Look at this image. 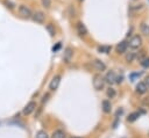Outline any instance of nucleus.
Returning a JSON list of instances; mask_svg holds the SVG:
<instances>
[{
	"instance_id": "f3484780",
	"label": "nucleus",
	"mask_w": 149,
	"mask_h": 138,
	"mask_svg": "<svg viewBox=\"0 0 149 138\" xmlns=\"http://www.w3.org/2000/svg\"><path fill=\"white\" fill-rule=\"evenodd\" d=\"M139 115H140L139 112H133V114H130V115H129V117L127 118V119H128V122H134V121L139 117Z\"/></svg>"
},
{
	"instance_id": "f8f14e48",
	"label": "nucleus",
	"mask_w": 149,
	"mask_h": 138,
	"mask_svg": "<svg viewBox=\"0 0 149 138\" xmlns=\"http://www.w3.org/2000/svg\"><path fill=\"white\" fill-rule=\"evenodd\" d=\"M111 109H112L111 102H109V101H107V100L102 101V110H104V112L108 114V112H111Z\"/></svg>"
},
{
	"instance_id": "2eb2a0df",
	"label": "nucleus",
	"mask_w": 149,
	"mask_h": 138,
	"mask_svg": "<svg viewBox=\"0 0 149 138\" xmlns=\"http://www.w3.org/2000/svg\"><path fill=\"white\" fill-rule=\"evenodd\" d=\"M141 32H142L143 35L148 36V35H149V26L146 24V23H142V24H141Z\"/></svg>"
},
{
	"instance_id": "ddd939ff",
	"label": "nucleus",
	"mask_w": 149,
	"mask_h": 138,
	"mask_svg": "<svg viewBox=\"0 0 149 138\" xmlns=\"http://www.w3.org/2000/svg\"><path fill=\"white\" fill-rule=\"evenodd\" d=\"M71 57H72V50L70 48H66L65 49V52H64V60L66 63H69L71 60Z\"/></svg>"
},
{
	"instance_id": "a211bd4d",
	"label": "nucleus",
	"mask_w": 149,
	"mask_h": 138,
	"mask_svg": "<svg viewBox=\"0 0 149 138\" xmlns=\"http://www.w3.org/2000/svg\"><path fill=\"white\" fill-rule=\"evenodd\" d=\"M36 138H49L48 137V135H47V132L45 131H38L37 133H36Z\"/></svg>"
},
{
	"instance_id": "7ed1b4c3",
	"label": "nucleus",
	"mask_w": 149,
	"mask_h": 138,
	"mask_svg": "<svg viewBox=\"0 0 149 138\" xmlns=\"http://www.w3.org/2000/svg\"><path fill=\"white\" fill-rule=\"evenodd\" d=\"M141 43H142L141 37H140L139 35H135V36H133L132 39L129 41V46L133 48V49H136V48H139V46L141 45Z\"/></svg>"
},
{
	"instance_id": "20e7f679",
	"label": "nucleus",
	"mask_w": 149,
	"mask_h": 138,
	"mask_svg": "<svg viewBox=\"0 0 149 138\" xmlns=\"http://www.w3.org/2000/svg\"><path fill=\"white\" fill-rule=\"evenodd\" d=\"M59 82H61V77H59V75H55V77L52 78V80L50 81V83H49V89H50V90L57 89L58 86H59Z\"/></svg>"
},
{
	"instance_id": "bb28decb",
	"label": "nucleus",
	"mask_w": 149,
	"mask_h": 138,
	"mask_svg": "<svg viewBox=\"0 0 149 138\" xmlns=\"http://www.w3.org/2000/svg\"><path fill=\"white\" fill-rule=\"evenodd\" d=\"M79 1H83V0H79Z\"/></svg>"
},
{
	"instance_id": "423d86ee",
	"label": "nucleus",
	"mask_w": 149,
	"mask_h": 138,
	"mask_svg": "<svg viewBox=\"0 0 149 138\" xmlns=\"http://www.w3.org/2000/svg\"><path fill=\"white\" fill-rule=\"evenodd\" d=\"M31 17L37 23H43L44 22V14L42 12H35L34 14H31Z\"/></svg>"
},
{
	"instance_id": "9b49d317",
	"label": "nucleus",
	"mask_w": 149,
	"mask_h": 138,
	"mask_svg": "<svg viewBox=\"0 0 149 138\" xmlns=\"http://www.w3.org/2000/svg\"><path fill=\"white\" fill-rule=\"evenodd\" d=\"M127 46H128V44H127L126 42L119 43V44L116 45V52H118V53H125L126 50H127Z\"/></svg>"
},
{
	"instance_id": "f257e3e1",
	"label": "nucleus",
	"mask_w": 149,
	"mask_h": 138,
	"mask_svg": "<svg viewBox=\"0 0 149 138\" xmlns=\"http://www.w3.org/2000/svg\"><path fill=\"white\" fill-rule=\"evenodd\" d=\"M105 86V79L100 74H95L93 77V87L97 90H101Z\"/></svg>"
},
{
	"instance_id": "6ab92c4d",
	"label": "nucleus",
	"mask_w": 149,
	"mask_h": 138,
	"mask_svg": "<svg viewBox=\"0 0 149 138\" xmlns=\"http://www.w3.org/2000/svg\"><path fill=\"white\" fill-rule=\"evenodd\" d=\"M134 57H135V55H134L133 52H129V53L126 56V60H127V61H133V60H134Z\"/></svg>"
},
{
	"instance_id": "4be33fe9",
	"label": "nucleus",
	"mask_w": 149,
	"mask_h": 138,
	"mask_svg": "<svg viewBox=\"0 0 149 138\" xmlns=\"http://www.w3.org/2000/svg\"><path fill=\"white\" fill-rule=\"evenodd\" d=\"M47 28H48V30L50 31V35H54V34H55V30H54V28H52V26H51V24H48V27H47Z\"/></svg>"
},
{
	"instance_id": "4468645a",
	"label": "nucleus",
	"mask_w": 149,
	"mask_h": 138,
	"mask_svg": "<svg viewBox=\"0 0 149 138\" xmlns=\"http://www.w3.org/2000/svg\"><path fill=\"white\" fill-rule=\"evenodd\" d=\"M66 136H65V132L64 131H62V130H56V131H54L52 132V136H51V138H65Z\"/></svg>"
},
{
	"instance_id": "412c9836",
	"label": "nucleus",
	"mask_w": 149,
	"mask_h": 138,
	"mask_svg": "<svg viewBox=\"0 0 149 138\" xmlns=\"http://www.w3.org/2000/svg\"><path fill=\"white\" fill-rule=\"evenodd\" d=\"M42 5L44 7H47V8H49L50 5H51V0H42Z\"/></svg>"
},
{
	"instance_id": "5701e85b",
	"label": "nucleus",
	"mask_w": 149,
	"mask_h": 138,
	"mask_svg": "<svg viewBox=\"0 0 149 138\" xmlns=\"http://www.w3.org/2000/svg\"><path fill=\"white\" fill-rule=\"evenodd\" d=\"M5 3L7 5V7H9V8H14V5L10 2V1H8V0H5Z\"/></svg>"
},
{
	"instance_id": "0eeeda50",
	"label": "nucleus",
	"mask_w": 149,
	"mask_h": 138,
	"mask_svg": "<svg viewBox=\"0 0 149 138\" xmlns=\"http://www.w3.org/2000/svg\"><path fill=\"white\" fill-rule=\"evenodd\" d=\"M93 67H94L97 71H100V72H102V71L106 70V65H105L101 60H99V59H95V60L93 61Z\"/></svg>"
},
{
	"instance_id": "a878e982",
	"label": "nucleus",
	"mask_w": 149,
	"mask_h": 138,
	"mask_svg": "<svg viewBox=\"0 0 149 138\" xmlns=\"http://www.w3.org/2000/svg\"><path fill=\"white\" fill-rule=\"evenodd\" d=\"M72 138H79V137H72Z\"/></svg>"
},
{
	"instance_id": "1a4fd4ad",
	"label": "nucleus",
	"mask_w": 149,
	"mask_h": 138,
	"mask_svg": "<svg viewBox=\"0 0 149 138\" xmlns=\"http://www.w3.org/2000/svg\"><path fill=\"white\" fill-rule=\"evenodd\" d=\"M115 79H116V75L113 71H109L107 74H106V78H105V81H107L108 83H113L115 82Z\"/></svg>"
},
{
	"instance_id": "aec40b11",
	"label": "nucleus",
	"mask_w": 149,
	"mask_h": 138,
	"mask_svg": "<svg viewBox=\"0 0 149 138\" xmlns=\"http://www.w3.org/2000/svg\"><path fill=\"white\" fill-rule=\"evenodd\" d=\"M141 65H142L143 67H149V57L144 58V59L141 61Z\"/></svg>"
},
{
	"instance_id": "dca6fc26",
	"label": "nucleus",
	"mask_w": 149,
	"mask_h": 138,
	"mask_svg": "<svg viewBox=\"0 0 149 138\" xmlns=\"http://www.w3.org/2000/svg\"><path fill=\"white\" fill-rule=\"evenodd\" d=\"M106 94H107V96H108L109 99H113V97L116 95V92H115V89H114V88L109 87V88H107V92H106Z\"/></svg>"
},
{
	"instance_id": "393cba45",
	"label": "nucleus",
	"mask_w": 149,
	"mask_h": 138,
	"mask_svg": "<svg viewBox=\"0 0 149 138\" xmlns=\"http://www.w3.org/2000/svg\"><path fill=\"white\" fill-rule=\"evenodd\" d=\"M144 83H146V85L149 87V77H147V79H146V82H144Z\"/></svg>"
},
{
	"instance_id": "b1692460",
	"label": "nucleus",
	"mask_w": 149,
	"mask_h": 138,
	"mask_svg": "<svg viewBox=\"0 0 149 138\" xmlns=\"http://www.w3.org/2000/svg\"><path fill=\"white\" fill-rule=\"evenodd\" d=\"M99 51H106V53L109 51V48L107 46V48H104V46H101V48H99Z\"/></svg>"
},
{
	"instance_id": "6e6552de",
	"label": "nucleus",
	"mask_w": 149,
	"mask_h": 138,
	"mask_svg": "<svg viewBox=\"0 0 149 138\" xmlns=\"http://www.w3.org/2000/svg\"><path fill=\"white\" fill-rule=\"evenodd\" d=\"M77 31H78V34L80 36H85L87 34V29H86V27L81 22H78L77 23Z\"/></svg>"
},
{
	"instance_id": "f03ea898",
	"label": "nucleus",
	"mask_w": 149,
	"mask_h": 138,
	"mask_svg": "<svg viewBox=\"0 0 149 138\" xmlns=\"http://www.w3.org/2000/svg\"><path fill=\"white\" fill-rule=\"evenodd\" d=\"M19 13H20L21 16L27 17V19L31 16V10H30V8L27 7L26 5H21V6L19 7Z\"/></svg>"
},
{
	"instance_id": "9d476101",
	"label": "nucleus",
	"mask_w": 149,
	"mask_h": 138,
	"mask_svg": "<svg viewBox=\"0 0 149 138\" xmlns=\"http://www.w3.org/2000/svg\"><path fill=\"white\" fill-rule=\"evenodd\" d=\"M147 89H148V86L144 82H139L136 85V92L140 93V94H144L147 92Z\"/></svg>"
},
{
	"instance_id": "39448f33",
	"label": "nucleus",
	"mask_w": 149,
	"mask_h": 138,
	"mask_svg": "<svg viewBox=\"0 0 149 138\" xmlns=\"http://www.w3.org/2000/svg\"><path fill=\"white\" fill-rule=\"evenodd\" d=\"M36 108V102L34 101H30L24 108H23V115H30Z\"/></svg>"
}]
</instances>
